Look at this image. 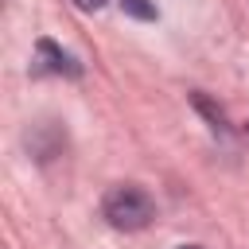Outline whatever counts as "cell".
Listing matches in <instances>:
<instances>
[{"label":"cell","mask_w":249,"mask_h":249,"mask_svg":"<svg viewBox=\"0 0 249 249\" xmlns=\"http://www.w3.org/2000/svg\"><path fill=\"white\" fill-rule=\"evenodd\" d=\"M101 214H105V222H109L113 230L132 233V230H144V226L156 218V202H152V195H148L144 187H136V183H117V187L105 191Z\"/></svg>","instance_id":"6da1fadb"},{"label":"cell","mask_w":249,"mask_h":249,"mask_svg":"<svg viewBox=\"0 0 249 249\" xmlns=\"http://www.w3.org/2000/svg\"><path fill=\"white\" fill-rule=\"evenodd\" d=\"M35 74H70V78H78L82 66L62 47H54L51 39H39L35 43Z\"/></svg>","instance_id":"7a4b0ae2"},{"label":"cell","mask_w":249,"mask_h":249,"mask_svg":"<svg viewBox=\"0 0 249 249\" xmlns=\"http://www.w3.org/2000/svg\"><path fill=\"white\" fill-rule=\"evenodd\" d=\"M191 101H195V109H198V113L210 121V128H218V132H226V128H230V124H226V113H222V109H218L210 97H202V93H191Z\"/></svg>","instance_id":"3957f363"},{"label":"cell","mask_w":249,"mask_h":249,"mask_svg":"<svg viewBox=\"0 0 249 249\" xmlns=\"http://www.w3.org/2000/svg\"><path fill=\"white\" fill-rule=\"evenodd\" d=\"M117 4H121V12H128V16H132V19H144V23H148V19H156V16H160V12H156V4H152V0H117Z\"/></svg>","instance_id":"277c9868"},{"label":"cell","mask_w":249,"mask_h":249,"mask_svg":"<svg viewBox=\"0 0 249 249\" xmlns=\"http://www.w3.org/2000/svg\"><path fill=\"white\" fill-rule=\"evenodd\" d=\"M74 4H78V8H82V12H97V8H101V4H105V0H74Z\"/></svg>","instance_id":"5b68a950"},{"label":"cell","mask_w":249,"mask_h":249,"mask_svg":"<svg viewBox=\"0 0 249 249\" xmlns=\"http://www.w3.org/2000/svg\"><path fill=\"white\" fill-rule=\"evenodd\" d=\"M175 249H202V245H175Z\"/></svg>","instance_id":"8992f818"}]
</instances>
